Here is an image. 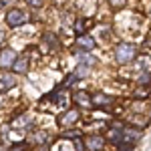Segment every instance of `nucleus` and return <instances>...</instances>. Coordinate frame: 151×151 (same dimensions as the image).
Masks as SVG:
<instances>
[{
	"mask_svg": "<svg viewBox=\"0 0 151 151\" xmlns=\"http://www.w3.org/2000/svg\"><path fill=\"white\" fill-rule=\"evenodd\" d=\"M109 2H111V6L119 8V6H125V2H127V0H109Z\"/></svg>",
	"mask_w": 151,
	"mask_h": 151,
	"instance_id": "obj_20",
	"label": "nucleus"
},
{
	"mask_svg": "<svg viewBox=\"0 0 151 151\" xmlns=\"http://www.w3.org/2000/svg\"><path fill=\"white\" fill-rule=\"evenodd\" d=\"M12 69H14L16 75H24V73L28 70V58H26V57H16L14 65H12Z\"/></svg>",
	"mask_w": 151,
	"mask_h": 151,
	"instance_id": "obj_8",
	"label": "nucleus"
},
{
	"mask_svg": "<svg viewBox=\"0 0 151 151\" xmlns=\"http://www.w3.org/2000/svg\"><path fill=\"white\" fill-rule=\"evenodd\" d=\"M89 69H91V67H87V65H81V63H79V67H77V70H75V75H77L79 79H83V77L89 75Z\"/></svg>",
	"mask_w": 151,
	"mask_h": 151,
	"instance_id": "obj_14",
	"label": "nucleus"
},
{
	"mask_svg": "<svg viewBox=\"0 0 151 151\" xmlns=\"http://www.w3.org/2000/svg\"><path fill=\"white\" fill-rule=\"evenodd\" d=\"M91 101L97 107H109V105H113V97H109V95H105V93H95L91 97Z\"/></svg>",
	"mask_w": 151,
	"mask_h": 151,
	"instance_id": "obj_5",
	"label": "nucleus"
},
{
	"mask_svg": "<svg viewBox=\"0 0 151 151\" xmlns=\"http://www.w3.org/2000/svg\"><path fill=\"white\" fill-rule=\"evenodd\" d=\"M75 101L83 107H93V101H91V95H87L85 91H77L75 93Z\"/></svg>",
	"mask_w": 151,
	"mask_h": 151,
	"instance_id": "obj_9",
	"label": "nucleus"
},
{
	"mask_svg": "<svg viewBox=\"0 0 151 151\" xmlns=\"http://www.w3.org/2000/svg\"><path fill=\"white\" fill-rule=\"evenodd\" d=\"M77 79H79V77H77L75 73H70V75H69V79H67V81L63 83V85H65V87H70V85H73V83L77 81Z\"/></svg>",
	"mask_w": 151,
	"mask_h": 151,
	"instance_id": "obj_18",
	"label": "nucleus"
},
{
	"mask_svg": "<svg viewBox=\"0 0 151 151\" xmlns=\"http://www.w3.org/2000/svg\"><path fill=\"white\" fill-rule=\"evenodd\" d=\"M45 42H47L48 48H57V36L50 35V32H47V35H45Z\"/></svg>",
	"mask_w": 151,
	"mask_h": 151,
	"instance_id": "obj_15",
	"label": "nucleus"
},
{
	"mask_svg": "<svg viewBox=\"0 0 151 151\" xmlns=\"http://www.w3.org/2000/svg\"><path fill=\"white\" fill-rule=\"evenodd\" d=\"M85 24H87L85 20H77V22H75V30H77L79 35H81V32H85V28H87Z\"/></svg>",
	"mask_w": 151,
	"mask_h": 151,
	"instance_id": "obj_16",
	"label": "nucleus"
},
{
	"mask_svg": "<svg viewBox=\"0 0 151 151\" xmlns=\"http://www.w3.org/2000/svg\"><path fill=\"white\" fill-rule=\"evenodd\" d=\"M28 20V16H26V12L20 10V8H12V10H8V14H6V24L8 26H20V24H24Z\"/></svg>",
	"mask_w": 151,
	"mask_h": 151,
	"instance_id": "obj_2",
	"label": "nucleus"
},
{
	"mask_svg": "<svg viewBox=\"0 0 151 151\" xmlns=\"http://www.w3.org/2000/svg\"><path fill=\"white\" fill-rule=\"evenodd\" d=\"M77 119H79V111L70 109V111L65 113V117L60 119V123H63V125H73V123H77Z\"/></svg>",
	"mask_w": 151,
	"mask_h": 151,
	"instance_id": "obj_10",
	"label": "nucleus"
},
{
	"mask_svg": "<svg viewBox=\"0 0 151 151\" xmlns=\"http://www.w3.org/2000/svg\"><path fill=\"white\" fill-rule=\"evenodd\" d=\"M48 139H50V137H48L47 131H36L35 135H32V143H47Z\"/></svg>",
	"mask_w": 151,
	"mask_h": 151,
	"instance_id": "obj_12",
	"label": "nucleus"
},
{
	"mask_svg": "<svg viewBox=\"0 0 151 151\" xmlns=\"http://www.w3.org/2000/svg\"><path fill=\"white\" fill-rule=\"evenodd\" d=\"M16 60V50L12 48H2L0 50V69H10Z\"/></svg>",
	"mask_w": 151,
	"mask_h": 151,
	"instance_id": "obj_3",
	"label": "nucleus"
},
{
	"mask_svg": "<svg viewBox=\"0 0 151 151\" xmlns=\"http://www.w3.org/2000/svg\"><path fill=\"white\" fill-rule=\"evenodd\" d=\"M16 85V77L14 75H0V93L8 91Z\"/></svg>",
	"mask_w": 151,
	"mask_h": 151,
	"instance_id": "obj_6",
	"label": "nucleus"
},
{
	"mask_svg": "<svg viewBox=\"0 0 151 151\" xmlns=\"http://www.w3.org/2000/svg\"><path fill=\"white\" fill-rule=\"evenodd\" d=\"M135 55H137V50H135V47H133L131 42H119L117 48H115V60L119 65L131 63V60L135 58Z\"/></svg>",
	"mask_w": 151,
	"mask_h": 151,
	"instance_id": "obj_1",
	"label": "nucleus"
},
{
	"mask_svg": "<svg viewBox=\"0 0 151 151\" xmlns=\"http://www.w3.org/2000/svg\"><path fill=\"white\" fill-rule=\"evenodd\" d=\"M24 2H26V4H28V6H32V8H40V6H42V2H45V0H24Z\"/></svg>",
	"mask_w": 151,
	"mask_h": 151,
	"instance_id": "obj_17",
	"label": "nucleus"
},
{
	"mask_svg": "<svg viewBox=\"0 0 151 151\" xmlns=\"http://www.w3.org/2000/svg\"><path fill=\"white\" fill-rule=\"evenodd\" d=\"M32 121V117L28 115V113H24V115L20 117H16L14 119V127H18V129H22V127H28V123Z\"/></svg>",
	"mask_w": 151,
	"mask_h": 151,
	"instance_id": "obj_11",
	"label": "nucleus"
},
{
	"mask_svg": "<svg viewBox=\"0 0 151 151\" xmlns=\"http://www.w3.org/2000/svg\"><path fill=\"white\" fill-rule=\"evenodd\" d=\"M85 145H87L89 151H99V149H103L105 139L101 135H93V137H87V139H85Z\"/></svg>",
	"mask_w": 151,
	"mask_h": 151,
	"instance_id": "obj_4",
	"label": "nucleus"
},
{
	"mask_svg": "<svg viewBox=\"0 0 151 151\" xmlns=\"http://www.w3.org/2000/svg\"><path fill=\"white\" fill-rule=\"evenodd\" d=\"M0 6H2V2H0Z\"/></svg>",
	"mask_w": 151,
	"mask_h": 151,
	"instance_id": "obj_23",
	"label": "nucleus"
},
{
	"mask_svg": "<svg viewBox=\"0 0 151 151\" xmlns=\"http://www.w3.org/2000/svg\"><path fill=\"white\" fill-rule=\"evenodd\" d=\"M77 45H79V48H83V50H93L95 48V38L89 35H81L79 36V40H77Z\"/></svg>",
	"mask_w": 151,
	"mask_h": 151,
	"instance_id": "obj_7",
	"label": "nucleus"
},
{
	"mask_svg": "<svg viewBox=\"0 0 151 151\" xmlns=\"http://www.w3.org/2000/svg\"><path fill=\"white\" fill-rule=\"evenodd\" d=\"M4 38H6V36H4V30H2V28H0V47H2V45H4Z\"/></svg>",
	"mask_w": 151,
	"mask_h": 151,
	"instance_id": "obj_22",
	"label": "nucleus"
},
{
	"mask_svg": "<svg viewBox=\"0 0 151 151\" xmlns=\"http://www.w3.org/2000/svg\"><path fill=\"white\" fill-rule=\"evenodd\" d=\"M151 81V73L147 70V73H141V77H139V83L143 85V83H149Z\"/></svg>",
	"mask_w": 151,
	"mask_h": 151,
	"instance_id": "obj_19",
	"label": "nucleus"
},
{
	"mask_svg": "<svg viewBox=\"0 0 151 151\" xmlns=\"http://www.w3.org/2000/svg\"><path fill=\"white\" fill-rule=\"evenodd\" d=\"M79 63L81 65H87V67H95L97 65V58L91 57V55H79Z\"/></svg>",
	"mask_w": 151,
	"mask_h": 151,
	"instance_id": "obj_13",
	"label": "nucleus"
},
{
	"mask_svg": "<svg viewBox=\"0 0 151 151\" xmlns=\"http://www.w3.org/2000/svg\"><path fill=\"white\" fill-rule=\"evenodd\" d=\"M79 135H81L79 131H67L65 133V137H79Z\"/></svg>",
	"mask_w": 151,
	"mask_h": 151,
	"instance_id": "obj_21",
	"label": "nucleus"
}]
</instances>
